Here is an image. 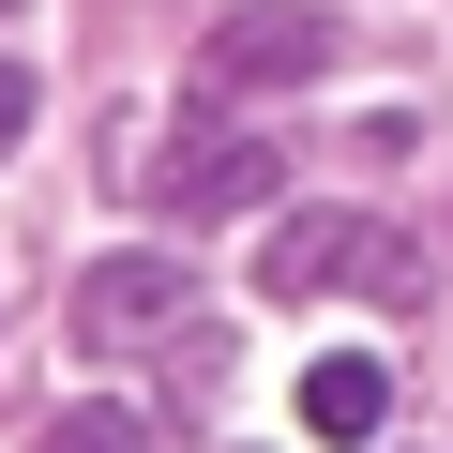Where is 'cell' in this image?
<instances>
[{"mask_svg":"<svg viewBox=\"0 0 453 453\" xmlns=\"http://www.w3.org/2000/svg\"><path fill=\"white\" fill-rule=\"evenodd\" d=\"M257 288L273 303H423V257L378 211H288L273 257H257Z\"/></svg>","mask_w":453,"mask_h":453,"instance_id":"6da1fadb","label":"cell"},{"mask_svg":"<svg viewBox=\"0 0 453 453\" xmlns=\"http://www.w3.org/2000/svg\"><path fill=\"white\" fill-rule=\"evenodd\" d=\"M273 166H288V151L226 136V121H166L121 181H136V211H166V226H226V211H257V196H273Z\"/></svg>","mask_w":453,"mask_h":453,"instance_id":"7a4b0ae2","label":"cell"},{"mask_svg":"<svg viewBox=\"0 0 453 453\" xmlns=\"http://www.w3.org/2000/svg\"><path fill=\"white\" fill-rule=\"evenodd\" d=\"M211 318H196V273L181 257H91L76 273V348L91 363H166V348H196Z\"/></svg>","mask_w":453,"mask_h":453,"instance_id":"3957f363","label":"cell"},{"mask_svg":"<svg viewBox=\"0 0 453 453\" xmlns=\"http://www.w3.org/2000/svg\"><path fill=\"white\" fill-rule=\"evenodd\" d=\"M333 61V31L303 16V0H242V16L211 31V91H303Z\"/></svg>","mask_w":453,"mask_h":453,"instance_id":"277c9868","label":"cell"},{"mask_svg":"<svg viewBox=\"0 0 453 453\" xmlns=\"http://www.w3.org/2000/svg\"><path fill=\"white\" fill-rule=\"evenodd\" d=\"M393 423V363H363V348H333V363H303V438H333V453H363Z\"/></svg>","mask_w":453,"mask_h":453,"instance_id":"5b68a950","label":"cell"},{"mask_svg":"<svg viewBox=\"0 0 453 453\" xmlns=\"http://www.w3.org/2000/svg\"><path fill=\"white\" fill-rule=\"evenodd\" d=\"M31 453H151V438H136V408H61Z\"/></svg>","mask_w":453,"mask_h":453,"instance_id":"8992f818","label":"cell"},{"mask_svg":"<svg viewBox=\"0 0 453 453\" xmlns=\"http://www.w3.org/2000/svg\"><path fill=\"white\" fill-rule=\"evenodd\" d=\"M31 136V61H0V151Z\"/></svg>","mask_w":453,"mask_h":453,"instance_id":"52a82bcc","label":"cell"}]
</instances>
